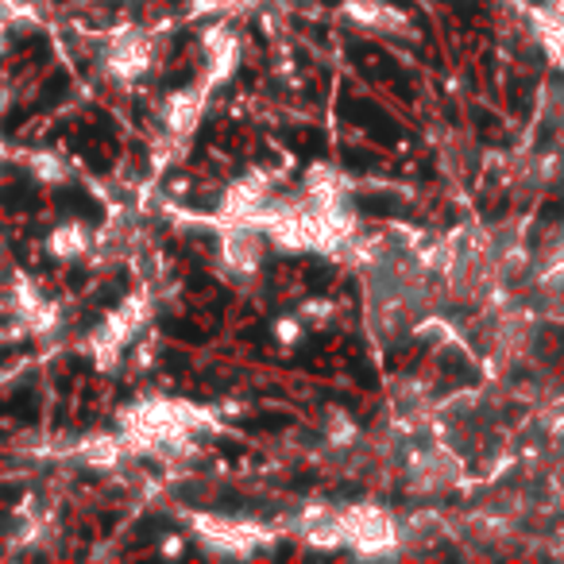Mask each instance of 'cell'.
Wrapping results in <instances>:
<instances>
[{
    "label": "cell",
    "mask_w": 564,
    "mask_h": 564,
    "mask_svg": "<svg viewBox=\"0 0 564 564\" xmlns=\"http://www.w3.org/2000/svg\"><path fill=\"white\" fill-rule=\"evenodd\" d=\"M117 430L128 445V456L182 453L202 433L217 430V410L197 406L171 394H148L117 414Z\"/></svg>",
    "instance_id": "6da1fadb"
},
{
    "label": "cell",
    "mask_w": 564,
    "mask_h": 564,
    "mask_svg": "<svg viewBox=\"0 0 564 564\" xmlns=\"http://www.w3.org/2000/svg\"><path fill=\"white\" fill-rule=\"evenodd\" d=\"M151 314H155V302H151L148 286L124 294V299L94 325V333H89V360H94V368L117 371L120 364H124V356L132 352L143 333H148Z\"/></svg>",
    "instance_id": "7a4b0ae2"
},
{
    "label": "cell",
    "mask_w": 564,
    "mask_h": 564,
    "mask_svg": "<svg viewBox=\"0 0 564 564\" xmlns=\"http://www.w3.org/2000/svg\"><path fill=\"white\" fill-rule=\"evenodd\" d=\"M340 522H345V549L360 561H391L402 553L406 538H402V518L383 502H345L340 507Z\"/></svg>",
    "instance_id": "3957f363"
},
{
    "label": "cell",
    "mask_w": 564,
    "mask_h": 564,
    "mask_svg": "<svg viewBox=\"0 0 564 564\" xmlns=\"http://www.w3.org/2000/svg\"><path fill=\"white\" fill-rule=\"evenodd\" d=\"M189 538L213 556H251L274 541V530L256 518L240 514H213V510H194L189 514Z\"/></svg>",
    "instance_id": "277c9868"
},
{
    "label": "cell",
    "mask_w": 564,
    "mask_h": 564,
    "mask_svg": "<svg viewBox=\"0 0 564 564\" xmlns=\"http://www.w3.org/2000/svg\"><path fill=\"white\" fill-rule=\"evenodd\" d=\"M464 479V460L445 445V441H430V445H414L402 456V484L414 499H445L456 491Z\"/></svg>",
    "instance_id": "5b68a950"
},
{
    "label": "cell",
    "mask_w": 564,
    "mask_h": 564,
    "mask_svg": "<svg viewBox=\"0 0 564 564\" xmlns=\"http://www.w3.org/2000/svg\"><path fill=\"white\" fill-rule=\"evenodd\" d=\"M267 240L263 225L256 220H217V267L232 282H256L267 267Z\"/></svg>",
    "instance_id": "8992f818"
},
{
    "label": "cell",
    "mask_w": 564,
    "mask_h": 564,
    "mask_svg": "<svg viewBox=\"0 0 564 564\" xmlns=\"http://www.w3.org/2000/svg\"><path fill=\"white\" fill-rule=\"evenodd\" d=\"M159 55V40L148 28H120L105 40L101 47V70L109 74L117 86H135L148 78Z\"/></svg>",
    "instance_id": "52a82bcc"
},
{
    "label": "cell",
    "mask_w": 564,
    "mask_h": 564,
    "mask_svg": "<svg viewBox=\"0 0 564 564\" xmlns=\"http://www.w3.org/2000/svg\"><path fill=\"white\" fill-rule=\"evenodd\" d=\"M209 94L213 89L205 82H189L178 86L163 97L159 105V124H163L166 140L174 143H189L197 135V128L205 124V112H209Z\"/></svg>",
    "instance_id": "ba28073f"
},
{
    "label": "cell",
    "mask_w": 564,
    "mask_h": 564,
    "mask_svg": "<svg viewBox=\"0 0 564 564\" xmlns=\"http://www.w3.org/2000/svg\"><path fill=\"white\" fill-rule=\"evenodd\" d=\"M279 189H274V178L267 171H243L236 174L232 182L220 194V209L217 220H263V213L274 205Z\"/></svg>",
    "instance_id": "9c48e42d"
},
{
    "label": "cell",
    "mask_w": 564,
    "mask_h": 564,
    "mask_svg": "<svg viewBox=\"0 0 564 564\" xmlns=\"http://www.w3.org/2000/svg\"><path fill=\"white\" fill-rule=\"evenodd\" d=\"M202 63H205V86L220 89L236 78L243 63V40L232 28V20H209L202 32Z\"/></svg>",
    "instance_id": "30bf717a"
},
{
    "label": "cell",
    "mask_w": 564,
    "mask_h": 564,
    "mask_svg": "<svg viewBox=\"0 0 564 564\" xmlns=\"http://www.w3.org/2000/svg\"><path fill=\"white\" fill-rule=\"evenodd\" d=\"M294 533L317 553H337L345 549V522H340V507L333 502H314L294 518Z\"/></svg>",
    "instance_id": "8fae6325"
},
{
    "label": "cell",
    "mask_w": 564,
    "mask_h": 564,
    "mask_svg": "<svg viewBox=\"0 0 564 564\" xmlns=\"http://www.w3.org/2000/svg\"><path fill=\"white\" fill-rule=\"evenodd\" d=\"M299 194L310 197V202H322V205L352 202V178H348L337 163H325V159H317V163H310L306 174H302Z\"/></svg>",
    "instance_id": "7c38bea8"
},
{
    "label": "cell",
    "mask_w": 564,
    "mask_h": 564,
    "mask_svg": "<svg viewBox=\"0 0 564 564\" xmlns=\"http://www.w3.org/2000/svg\"><path fill=\"white\" fill-rule=\"evenodd\" d=\"M340 17L371 35L406 32V17H402L394 4H387V0H345V4H340Z\"/></svg>",
    "instance_id": "4fadbf2b"
},
{
    "label": "cell",
    "mask_w": 564,
    "mask_h": 564,
    "mask_svg": "<svg viewBox=\"0 0 564 564\" xmlns=\"http://www.w3.org/2000/svg\"><path fill=\"white\" fill-rule=\"evenodd\" d=\"M94 228L86 220H63L47 232V256L58 263H78V259L94 256Z\"/></svg>",
    "instance_id": "5bb4252c"
},
{
    "label": "cell",
    "mask_w": 564,
    "mask_h": 564,
    "mask_svg": "<svg viewBox=\"0 0 564 564\" xmlns=\"http://www.w3.org/2000/svg\"><path fill=\"white\" fill-rule=\"evenodd\" d=\"M128 456V445L124 437L117 433H89V437H82L78 445H74V460L82 464V468H94V471H112L120 460Z\"/></svg>",
    "instance_id": "9a60e30c"
},
{
    "label": "cell",
    "mask_w": 564,
    "mask_h": 564,
    "mask_svg": "<svg viewBox=\"0 0 564 564\" xmlns=\"http://www.w3.org/2000/svg\"><path fill=\"white\" fill-rule=\"evenodd\" d=\"M24 166L40 186H66L70 182V163H66L58 151L51 148H40V151H28L24 155Z\"/></svg>",
    "instance_id": "2e32d148"
},
{
    "label": "cell",
    "mask_w": 564,
    "mask_h": 564,
    "mask_svg": "<svg viewBox=\"0 0 564 564\" xmlns=\"http://www.w3.org/2000/svg\"><path fill=\"white\" fill-rule=\"evenodd\" d=\"M533 24H538V40H541V47H545V55L564 70V12L541 9L538 17H533Z\"/></svg>",
    "instance_id": "e0dca14e"
},
{
    "label": "cell",
    "mask_w": 564,
    "mask_h": 564,
    "mask_svg": "<svg viewBox=\"0 0 564 564\" xmlns=\"http://www.w3.org/2000/svg\"><path fill=\"white\" fill-rule=\"evenodd\" d=\"M322 433H325V445L337 448V453H345V448H352L356 441H360V422H356V417L348 414V410L333 406L329 414H325Z\"/></svg>",
    "instance_id": "ac0fdd59"
},
{
    "label": "cell",
    "mask_w": 564,
    "mask_h": 564,
    "mask_svg": "<svg viewBox=\"0 0 564 564\" xmlns=\"http://www.w3.org/2000/svg\"><path fill=\"white\" fill-rule=\"evenodd\" d=\"M251 0H186L189 20H232L248 12Z\"/></svg>",
    "instance_id": "d6986e66"
},
{
    "label": "cell",
    "mask_w": 564,
    "mask_h": 564,
    "mask_svg": "<svg viewBox=\"0 0 564 564\" xmlns=\"http://www.w3.org/2000/svg\"><path fill=\"white\" fill-rule=\"evenodd\" d=\"M271 333L282 348H294L302 337H306V322H302V314H282V317H274Z\"/></svg>",
    "instance_id": "ffe728a7"
},
{
    "label": "cell",
    "mask_w": 564,
    "mask_h": 564,
    "mask_svg": "<svg viewBox=\"0 0 564 564\" xmlns=\"http://www.w3.org/2000/svg\"><path fill=\"white\" fill-rule=\"evenodd\" d=\"M182 549H186V538H182V533H178V538H171V541H166V545H163V553H182Z\"/></svg>",
    "instance_id": "44dd1931"
},
{
    "label": "cell",
    "mask_w": 564,
    "mask_h": 564,
    "mask_svg": "<svg viewBox=\"0 0 564 564\" xmlns=\"http://www.w3.org/2000/svg\"><path fill=\"white\" fill-rule=\"evenodd\" d=\"M9 32H12V24L0 20V58H4V51H9Z\"/></svg>",
    "instance_id": "7402d4cb"
},
{
    "label": "cell",
    "mask_w": 564,
    "mask_h": 564,
    "mask_svg": "<svg viewBox=\"0 0 564 564\" xmlns=\"http://www.w3.org/2000/svg\"><path fill=\"white\" fill-rule=\"evenodd\" d=\"M553 9H556V12H564V0H553Z\"/></svg>",
    "instance_id": "603a6c76"
}]
</instances>
